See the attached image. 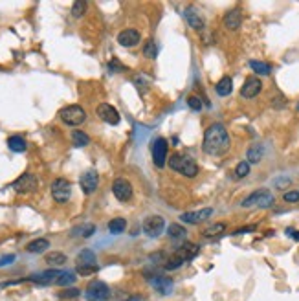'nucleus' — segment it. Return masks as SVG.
Returning <instances> with one entry per match:
<instances>
[{"label":"nucleus","mask_w":299,"mask_h":301,"mask_svg":"<svg viewBox=\"0 0 299 301\" xmlns=\"http://www.w3.org/2000/svg\"><path fill=\"white\" fill-rule=\"evenodd\" d=\"M229 147H231V140H229V134L222 123H213L206 129L202 141V149L206 155L222 156L228 153Z\"/></svg>","instance_id":"1"},{"label":"nucleus","mask_w":299,"mask_h":301,"mask_svg":"<svg viewBox=\"0 0 299 301\" xmlns=\"http://www.w3.org/2000/svg\"><path fill=\"white\" fill-rule=\"evenodd\" d=\"M198 252H200V246L198 244H195V242H184L182 246H178L174 254H171V256L167 257V261L163 263V268L167 272L178 270L182 265H186L188 261L195 259V257L198 256Z\"/></svg>","instance_id":"2"},{"label":"nucleus","mask_w":299,"mask_h":301,"mask_svg":"<svg viewBox=\"0 0 299 301\" xmlns=\"http://www.w3.org/2000/svg\"><path fill=\"white\" fill-rule=\"evenodd\" d=\"M169 166L172 171H176L180 175L188 176V178H195L198 175V164L193 160L189 155H184V153H174L169 160Z\"/></svg>","instance_id":"3"},{"label":"nucleus","mask_w":299,"mask_h":301,"mask_svg":"<svg viewBox=\"0 0 299 301\" xmlns=\"http://www.w3.org/2000/svg\"><path fill=\"white\" fill-rule=\"evenodd\" d=\"M274 204H275V198H274V195H272L268 189H257V191H254L252 195L246 196L241 206H243V208L257 206V208H263V210H264V208H272Z\"/></svg>","instance_id":"4"},{"label":"nucleus","mask_w":299,"mask_h":301,"mask_svg":"<svg viewBox=\"0 0 299 301\" xmlns=\"http://www.w3.org/2000/svg\"><path fill=\"white\" fill-rule=\"evenodd\" d=\"M59 118H61V121L65 123V125L77 127V125H81V123H85L86 112H85V109L79 105H68L59 111Z\"/></svg>","instance_id":"5"},{"label":"nucleus","mask_w":299,"mask_h":301,"mask_svg":"<svg viewBox=\"0 0 299 301\" xmlns=\"http://www.w3.org/2000/svg\"><path fill=\"white\" fill-rule=\"evenodd\" d=\"M85 297L86 301H107L110 297V288H108L107 283L94 279V281H90L88 286H86Z\"/></svg>","instance_id":"6"},{"label":"nucleus","mask_w":299,"mask_h":301,"mask_svg":"<svg viewBox=\"0 0 299 301\" xmlns=\"http://www.w3.org/2000/svg\"><path fill=\"white\" fill-rule=\"evenodd\" d=\"M11 187L19 195H28V193H33L39 187V180H37V176L33 173H24L11 184Z\"/></svg>","instance_id":"7"},{"label":"nucleus","mask_w":299,"mask_h":301,"mask_svg":"<svg viewBox=\"0 0 299 301\" xmlns=\"http://www.w3.org/2000/svg\"><path fill=\"white\" fill-rule=\"evenodd\" d=\"M145 276H147V281L151 283V286L158 294H162V296H171L172 294L174 283H172L171 277L160 276V274H149V272H145Z\"/></svg>","instance_id":"8"},{"label":"nucleus","mask_w":299,"mask_h":301,"mask_svg":"<svg viewBox=\"0 0 299 301\" xmlns=\"http://www.w3.org/2000/svg\"><path fill=\"white\" fill-rule=\"evenodd\" d=\"M152 162H154V166L156 167H163L167 164V155H169V143L165 138H156V140H152Z\"/></svg>","instance_id":"9"},{"label":"nucleus","mask_w":299,"mask_h":301,"mask_svg":"<svg viewBox=\"0 0 299 301\" xmlns=\"http://www.w3.org/2000/svg\"><path fill=\"white\" fill-rule=\"evenodd\" d=\"M51 196L59 204L68 202L72 196V184L66 178H55V180L51 182Z\"/></svg>","instance_id":"10"},{"label":"nucleus","mask_w":299,"mask_h":301,"mask_svg":"<svg viewBox=\"0 0 299 301\" xmlns=\"http://www.w3.org/2000/svg\"><path fill=\"white\" fill-rule=\"evenodd\" d=\"M165 228V221H163L162 215H149L145 221L142 222V230L147 237H158Z\"/></svg>","instance_id":"11"},{"label":"nucleus","mask_w":299,"mask_h":301,"mask_svg":"<svg viewBox=\"0 0 299 301\" xmlns=\"http://www.w3.org/2000/svg\"><path fill=\"white\" fill-rule=\"evenodd\" d=\"M112 193H114V196H116L119 202H129L132 198L134 189H132V184L127 178H117V180H114V184H112Z\"/></svg>","instance_id":"12"},{"label":"nucleus","mask_w":299,"mask_h":301,"mask_svg":"<svg viewBox=\"0 0 299 301\" xmlns=\"http://www.w3.org/2000/svg\"><path fill=\"white\" fill-rule=\"evenodd\" d=\"M97 184H99V175L94 169L85 171L79 178V186H81V191L85 195H92L97 189Z\"/></svg>","instance_id":"13"},{"label":"nucleus","mask_w":299,"mask_h":301,"mask_svg":"<svg viewBox=\"0 0 299 301\" xmlns=\"http://www.w3.org/2000/svg\"><path fill=\"white\" fill-rule=\"evenodd\" d=\"M97 116H99V120H103L105 123L108 125H117L119 123V112H117L116 107L108 105V103H101V105L97 107Z\"/></svg>","instance_id":"14"},{"label":"nucleus","mask_w":299,"mask_h":301,"mask_svg":"<svg viewBox=\"0 0 299 301\" xmlns=\"http://www.w3.org/2000/svg\"><path fill=\"white\" fill-rule=\"evenodd\" d=\"M211 215H213V210L211 208H204L200 211H186V213L180 215V221L186 222V224H200V222H204Z\"/></svg>","instance_id":"15"},{"label":"nucleus","mask_w":299,"mask_h":301,"mask_svg":"<svg viewBox=\"0 0 299 301\" xmlns=\"http://www.w3.org/2000/svg\"><path fill=\"white\" fill-rule=\"evenodd\" d=\"M263 90V83L259 77H248V79L244 81L243 88H241V95H243L244 99H254L255 95L261 94Z\"/></svg>","instance_id":"16"},{"label":"nucleus","mask_w":299,"mask_h":301,"mask_svg":"<svg viewBox=\"0 0 299 301\" xmlns=\"http://www.w3.org/2000/svg\"><path fill=\"white\" fill-rule=\"evenodd\" d=\"M142 35H140V31L136 30H123L119 31V35H117V42L125 48H132V46H136L140 42Z\"/></svg>","instance_id":"17"},{"label":"nucleus","mask_w":299,"mask_h":301,"mask_svg":"<svg viewBox=\"0 0 299 301\" xmlns=\"http://www.w3.org/2000/svg\"><path fill=\"white\" fill-rule=\"evenodd\" d=\"M243 24V13L238 10H231L224 15V28L229 31H237Z\"/></svg>","instance_id":"18"},{"label":"nucleus","mask_w":299,"mask_h":301,"mask_svg":"<svg viewBox=\"0 0 299 301\" xmlns=\"http://www.w3.org/2000/svg\"><path fill=\"white\" fill-rule=\"evenodd\" d=\"M184 17H186V20H188L189 28H193V30H204V19L200 17V13H198L195 8H188V10L184 11Z\"/></svg>","instance_id":"19"},{"label":"nucleus","mask_w":299,"mask_h":301,"mask_svg":"<svg viewBox=\"0 0 299 301\" xmlns=\"http://www.w3.org/2000/svg\"><path fill=\"white\" fill-rule=\"evenodd\" d=\"M263 156H264V147L259 145V143L250 145V149L246 150V162H248L250 166L252 164H259V162L263 160Z\"/></svg>","instance_id":"20"},{"label":"nucleus","mask_w":299,"mask_h":301,"mask_svg":"<svg viewBox=\"0 0 299 301\" xmlns=\"http://www.w3.org/2000/svg\"><path fill=\"white\" fill-rule=\"evenodd\" d=\"M215 90H217V94L220 95V97H226V95L231 94V92H233V81H231V77H222V79L215 85Z\"/></svg>","instance_id":"21"},{"label":"nucleus","mask_w":299,"mask_h":301,"mask_svg":"<svg viewBox=\"0 0 299 301\" xmlns=\"http://www.w3.org/2000/svg\"><path fill=\"white\" fill-rule=\"evenodd\" d=\"M50 248V241L48 239H35V241H31L30 244L26 246V250L30 252V254H42Z\"/></svg>","instance_id":"22"},{"label":"nucleus","mask_w":299,"mask_h":301,"mask_svg":"<svg viewBox=\"0 0 299 301\" xmlns=\"http://www.w3.org/2000/svg\"><path fill=\"white\" fill-rule=\"evenodd\" d=\"M125 228H127V221L122 219V217H116V219H112V221L108 222V231H110L112 235H119V233H123Z\"/></svg>","instance_id":"23"},{"label":"nucleus","mask_w":299,"mask_h":301,"mask_svg":"<svg viewBox=\"0 0 299 301\" xmlns=\"http://www.w3.org/2000/svg\"><path fill=\"white\" fill-rule=\"evenodd\" d=\"M92 233H96V226L90 224V222H86V224H81V226H76V228L72 230V235H76V237H90Z\"/></svg>","instance_id":"24"},{"label":"nucleus","mask_w":299,"mask_h":301,"mask_svg":"<svg viewBox=\"0 0 299 301\" xmlns=\"http://www.w3.org/2000/svg\"><path fill=\"white\" fill-rule=\"evenodd\" d=\"M8 147H10L13 153H24L26 150V140L22 136H11L10 140H8Z\"/></svg>","instance_id":"25"},{"label":"nucleus","mask_w":299,"mask_h":301,"mask_svg":"<svg viewBox=\"0 0 299 301\" xmlns=\"http://www.w3.org/2000/svg\"><path fill=\"white\" fill-rule=\"evenodd\" d=\"M250 68L259 75H270L272 74V66L263 61H250Z\"/></svg>","instance_id":"26"},{"label":"nucleus","mask_w":299,"mask_h":301,"mask_svg":"<svg viewBox=\"0 0 299 301\" xmlns=\"http://www.w3.org/2000/svg\"><path fill=\"white\" fill-rule=\"evenodd\" d=\"M167 233H169V237L171 239H174V241H184L186 239V228L184 226H180V224H171L167 228Z\"/></svg>","instance_id":"27"},{"label":"nucleus","mask_w":299,"mask_h":301,"mask_svg":"<svg viewBox=\"0 0 299 301\" xmlns=\"http://www.w3.org/2000/svg\"><path fill=\"white\" fill-rule=\"evenodd\" d=\"M72 141L76 147H86L90 143V136L85 134L83 131H74L72 132Z\"/></svg>","instance_id":"28"},{"label":"nucleus","mask_w":299,"mask_h":301,"mask_svg":"<svg viewBox=\"0 0 299 301\" xmlns=\"http://www.w3.org/2000/svg\"><path fill=\"white\" fill-rule=\"evenodd\" d=\"M77 265H96V254L92 250H83L77 256Z\"/></svg>","instance_id":"29"},{"label":"nucleus","mask_w":299,"mask_h":301,"mask_svg":"<svg viewBox=\"0 0 299 301\" xmlns=\"http://www.w3.org/2000/svg\"><path fill=\"white\" fill-rule=\"evenodd\" d=\"M224 231H226V224H222V222H217V224L209 226V228H206V230H204V237L211 239V237L222 235Z\"/></svg>","instance_id":"30"},{"label":"nucleus","mask_w":299,"mask_h":301,"mask_svg":"<svg viewBox=\"0 0 299 301\" xmlns=\"http://www.w3.org/2000/svg\"><path fill=\"white\" fill-rule=\"evenodd\" d=\"M46 263H50L53 266H61L66 263V256L61 254V252H50L48 256H46Z\"/></svg>","instance_id":"31"},{"label":"nucleus","mask_w":299,"mask_h":301,"mask_svg":"<svg viewBox=\"0 0 299 301\" xmlns=\"http://www.w3.org/2000/svg\"><path fill=\"white\" fill-rule=\"evenodd\" d=\"M143 56L147 57V59H156V56H158V46H156V42L152 39H149L145 44H143Z\"/></svg>","instance_id":"32"},{"label":"nucleus","mask_w":299,"mask_h":301,"mask_svg":"<svg viewBox=\"0 0 299 301\" xmlns=\"http://www.w3.org/2000/svg\"><path fill=\"white\" fill-rule=\"evenodd\" d=\"M76 274L74 272H61V276H59V279H57V283L55 285H59V286H70V285H74L76 283Z\"/></svg>","instance_id":"33"},{"label":"nucleus","mask_w":299,"mask_h":301,"mask_svg":"<svg viewBox=\"0 0 299 301\" xmlns=\"http://www.w3.org/2000/svg\"><path fill=\"white\" fill-rule=\"evenodd\" d=\"M86 11V2L85 0H76L74 4H72V15L76 17V19H79V17L85 15Z\"/></svg>","instance_id":"34"},{"label":"nucleus","mask_w":299,"mask_h":301,"mask_svg":"<svg viewBox=\"0 0 299 301\" xmlns=\"http://www.w3.org/2000/svg\"><path fill=\"white\" fill-rule=\"evenodd\" d=\"M248 175H250V164L246 160L238 162L237 167H235V176H237V178H244V176H248Z\"/></svg>","instance_id":"35"},{"label":"nucleus","mask_w":299,"mask_h":301,"mask_svg":"<svg viewBox=\"0 0 299 301\" xmlns=\"http://www.w3.org/2000/svg\"><path fill=\"white\" fill-rule=\"evenodd\" d=\"M99 270L97 265H77V274L79 276H92V274H96Z\"/></svg>","instance_id":"36"},{"label":"nucleus","mask_w":299,"mask_h":301,"mask_svg":"<svg viewBox=\"0 0 299 301\" xmlns=\"http://www.w3.org/2000/svg\"><path fill=\"white\" fill-rule=\"evenodd\" d=\"M188 105H189V109H191V111H195V112L202 111V99H200L198 95H189V97H188Z\"/></svg>","instance_id":"37"},{"label":"nucleus","mask_w":299,"mask_h":301,"mask_svg":"<svg viewBox=\"0 0 299 301\" xmlns=\"http://www.w3.org/2000/svg\"><path fill=\"white\" fill-rule=\"evenodd\" d=\"M81 292L77 290V288H66V290L59 292V297L61 299H74V297H79Z\"/></svg>","instance_id":"38"},{"label":"nucleus","mask_w":299,"mask_h":301,"mask_svg":"<svg viewBox=\"0 0 299 301\" xmlns=\"http://www.w3.org/2000/svg\"><path fill=\"white\" fill-rule=\"evenodd\" d=\"M283 200L284 202H290V204H292V202H299V191H286V193H284L283 195Z\"/></svg>","instance_id":"39"},{"label":"nucleus","mask_w":299,"mask_h":301,"mask_svg":"<svg viewBox=\"0 0 299 301\" xmlns=\"http://www.w3.org/2000/svg\"><path fill=\"white\" fill-rule=\"evenodd\" d=\"M13 261H15V256H13V254H4V256H0V268L11 265Z\"/></svg>","instance_id":"40"},{"label":"nucleus","mask_w":299,"mask_h":301,"mask_svg":"<svg viewBox=\"0 0 299 301\" xmlns=\"http://www.w3.org/2000/svg\"><path fill=\"white\" fill-rule=\"evenodd\" d=\"M108 68H110L112 72H116V70H123V66L117 63V59H112L110 61V65H108Z\"/></svg>","instance_id":"41"},{"label":"nucleus","mask_w":299,"mask_h":301,"mask_svg":"<svg viewBox=\"0 0 299 301\" xmlns=\"http://www.w3.org/2000/svg\"><path fill=\"white\" fill-rule=\"evenodd\" d=\"M255 226H246V228H241V230L235 231V235H243V233H248V231H254Z\"/></svg>","instance_id":"42"},{"label":"nucleus","mask_w":299,"mask_h":301,"mask_svg":"<svg viewBox=\"0 0 299 301\" xmlns=\"http://www.w3.org/2000/svg\"><path fill=\"white\" fill-rule=\"evenodd\" d=\"M286 233H288V235H292V237H294V239H297V241H299V231H294V230H286Z\"/></svg>","instance_id":"43"},{"label":"nucleus","mask_w":299,"mask_h":301,"mask_svg":"<svg viewBox=\"0 0 299 301\" xmlns=\"http://www.w3.org/2000/svg\"><path fill=\"white\" fill-rule=\"evenodd\" d=\"M129 301H140V299H138V297H132V299H129Z\"/></svg>","instance_id":"44"},{"label":"nucleus","mask_w":299,"mask_h":301,"mask_svg":"<svg viewBox=\"0 0 299 301\" xmlns=\"http://www.w3.org/2000/svg\"><path fill=\"white\" fill-rule=\"evenodd\" d=\"M297 109H299V105H297Z\"/></svg>","instance_id":"45"}]
</instances>
